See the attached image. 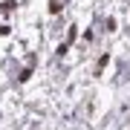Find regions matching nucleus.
<instances>
[{
    "label": "nucleus",
    "mask_w": 130,
    "mask_h": 130,
    "mask_svg": "<svg viewBox=\"0 0 130 130\" xmlns=\"http://www.w3.org/2000/svg\"><path fill=\"white\" fill-rule=\"evenodd\" d=\"M49 12H52V14L61 12V3H58V0H49Z\"/></svg>",
    "instance_id": "f257e3e1"
}]
</instances>
